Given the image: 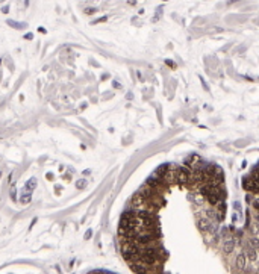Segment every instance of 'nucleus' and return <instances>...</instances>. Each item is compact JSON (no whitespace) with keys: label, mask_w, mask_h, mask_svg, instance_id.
<instances>
[{"label":"nucleus","mask_w":259,"mask_h":274,"mask_svg":"<svg viewBox=\"0 0 259 274\" xmlns=\"http://www.w3.org/2000/svg\"><path fill=\"white\" fill-rule=\"evenodd\" d=\"M235 245H237V239L233 238V235H232V233H229V235H226V236H223V238H221L220 248H221V252H223V253L230 255V253L233 252V250H235Z\"/></svg>","instance_id":"f257e3e1"},{"label":"nucleus","mask_w":259,"mask_h":274,"mask_svg":"<svg viewBox=\"0 0 259 274\" xmlns=\"http://www.w3.org/2000/svg\"><path fill=\"white\" fill-rule=\"evenodd\" d=\"M243 188H244L247 192L258 194V192H259V182L255 180L252 176H246L244 180H243Z\"/></svg>","instance_id":"f03ea898"},{"label":"nucleus","mask_w":259,"mask_h":274,"mask_svg":"<svg viewBox=\"0 0 259 274\" xmlns=\"http://www.w3.org/2000/svg\"><path fill=\"white\" fill-rule=\"evenodd\" d=\"M243 253L246 255V258H247V261H250V262H258V259H259V253H258V250H255L249 242H244V245H243Z\"/></svg>","instance_id":"7ed1b4c3"},{"label":"nucleus","mask_w":259,"mask_h":274,"mask_svg":"<svg viewBox=\"0 0 259 274\" xmlns=\"http://www.w3.org/2000/svg\"><path fill=\"white\" fill-rule=\"evenodd\" d=\"M235 267H237L238 270H246V267H247V258H246V255L243 252L238 253L237 258H235Z\"/></svg>","instance_id":"20e7f679"},{"label":"nucleus","mask_w":259,"mask_h":274,"mask_svg":"<svg viewBox=\"0 0 259 274\" xmlns=\"http://www.w3.org/2000/svg\"><path fill=\"white\" fill-rule=\"evenodd\" d=\"M6 23H8V25H9L11 27H14V29H18V30H20V29H25V27L28 26L26 23H18V21H14V20H8Z\"/></svg>","instance_id":"39448f33"},{"label":"nucleus","mask_w":259,"mask_h":274,"mask_svg":"<svg viewBox=\"0 0 259 274\" xmlns=\"http://www.w3.org/2000/svg\"><path fill=\"white\" fill-rule=\"evenodd\" d=\"M35 188H36V179L32 177V179H29V182L26 183V192H31V191H33Z\"/></svg>","instance_id":"423d86ee"},{"label":"nucleus","mask_w":259,"mask_h":274,"mask_svg":"<svg viewBox=\"0 0 259 274\" xmlns=\"http://www.w3.org/2000/svg\"><path fill=\"white\" fill-rule=\"evenodd\" d=\"M31 198H32V192H25V194H21V197H20V203L21 204H28L31 201Z\"/></svg>","instance_id":"0eeeda50"},{"label":"nucleus","mask_w":259,"mask_h":274,"mask_svg":"<svg viewBox=\"0 0 259 274\" xmlns=\"http://www.w3.org/2000/svg\"><path fill=\"white\" fill-rule=\"evenodd\" d=\"M247 242H249V244H250V245H252L255 250H258V252H259V238H256V236H252V238H249V239H247Z\"/></svg>","instance_id":"6e6552de"},{"label":"nucleus","mask_w":259,"mask_h":274,"mask_svg":"<svg viewBox=\"0 0 259 274\" xmlns=\"http://www.w3.org/2000/svg\"><path fill=\"white\" fill-rule=\"evenodd\" d=\"M76 186H77L79 189L85 188V186H86V180H83V179H82V180H79V182H77V183H76Z\"/></svg>","instance_id":"1a4fd4ad"},{"label":"nucleus","mask_w":259,"mask_h":274,"mask_svg":"<svg viewBox=\"0 0 259 274\" xmlns=\"http://www.w3.org/2000/svg\"><path fill=\"white\" fill-rule=\"evenodd\" d=\"M15 192H17V191H15V188L12 186V188H11V198H12V200H15Z\"/></svg>","instance_id":"9d476101"},{"label":"nucleus","mask_w":259,"mask_h":274,"mask_svg":"<svg viewBox=\"0 0 259 274\" xmlns=\"http://www.w3.org/2000/svg\"><path fill=\"white\" fill-rule=\"evenodd\" d=\"M25 38H26V39H32V38H33V33H31V32H28V33L25 35Z\"/></svg>","instance_id":"9b49d317"},{"label":"nucleus","mask_w":259,"mask_h":274,"mask_svg":"<svg viewBox=\"0 0 259 274\" xmlns=\"http://www.w3.org/2000/svg\"><path fill=\"white\" fill-rule=\"evenodd\" d=\"M91 235H92V232H91V230H86V233H85V239H89V238H91Z\"/></svg>","instance_id":"f8f14e48"},{"label":"nucleus","mask_w":259,"mask_h":274,"mask_svg":"<svg viewBox=\"0 0 259 274\" xmlns=\"http://www.w3.org/2000/svg\"><path fill=\"white\" fill-rule=\"evenodd\" d=\"M255 223L259 226V214H258V212H256V215H255Z\"/></svg>","instance_id":"ddd939ff"},{"label":"nucleus","mask_w":259,"mask_h":274,"mask_svg":"<svg viewBox=\"0 0 259 274\" xmlns=\"http://www.w3.org/2000/svg\"><path fill=\"white\" fill-rule=\"evenodd\" d=\"M94 11H96V9H94V8H88V9H86V14H92Z\"/></svg>","instance_id":"4468645a"},{"label":"nucleus","mask_w":259,"mask_h":274,"mask_svg":"<svg viewBox=\"0 0 259 274\" xmlns=\"http://www.w3.org/2000/svg\"><path fill=\"white\" fill-rule=\"evenodd\" d=\"M3 12H5V14L9 12V8H8V6H3Z\"/></svg>","instance_id":"2eb2a0df"},{"label":"nucleus","mask_w":259,"mask_h":274,"mask_svg":"<svg viewBox=\"0 0 259 274\" xmlns=\"http://www.w3.org/2000/svg\"><path fill=\"white\" fill-rule=\"evenodd\" d=\"M47 179H53V173H49V174H47Z\"/></svg>","instance_id":"dca6fc26"},{"label":"nucleus","mask_w":259,"mask_h":274,"mask_svg":"<svg viewBox=\"0 0 259 274\" xmlns=\"http://www.w3.org/2000/svg\"><path fill=\"white\" fill-rule=\"evenodd\" d=\"M0 176H2V173H0Z\"/></svg>","instance_id":"f3484780"}]
</instances>
